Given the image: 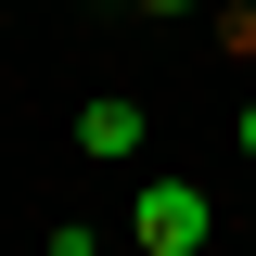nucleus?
Masks as SVG:
<instances>
[{"label":"nucleus","mask_w":256,"mask_h":256,"mask_svg":"<svg viewBox=\"0 0 256 256\" xmlns=\"http://www.w3.org/2000/svg\"><path fill=\"white\" fill-rule=\"evenodd\" d=\"M77 154H102V166H116V154H141V102H116V90H102L90 116H77Z\"/></svg>","instance_id":"f03ea898"},{"label":"nucleus","mask_w":256,"mask_h":256,"mask_svg":"<svg viewBox=\"0 0 256 256\" xmlns=\"http://www.w3.org/2000/svg\"><path fill=\"white\" fill-rule=\"evenodd\" d=\"M128 230H141V244H154V256H205V230H218V205H205V192H192V180H154V192H141V218H128Z\"/></svg>","instance_id":"f257e3e1"},{"label":"nucleus","mask_w":256,"mask_h":256,"mask_svg":"<svg viewBox=\"0 0 256 256\" xmlns=\"http://www.w3.org/2000/svg\"><path fill=\"white\" fill-rule=\"evenodd\" d=\"M244 154H256V102H244Z\"/></svg>","instance_id":"20e7f679"},{"label":"nucleus","mask_w":256,"mask_h":256,"mask_svg":"<svg viewBox=\"0 0 256 256\" xmlns=\"http://www.w3.org/2000/svg\"><path fill=\"white\" fill-rule=\"evenodd\" d=\"M141 13H192V0H141Z\"/></svg>","instance_id":"7ed1b4c3"}]
</instances>
